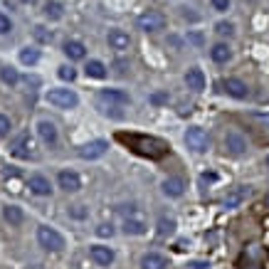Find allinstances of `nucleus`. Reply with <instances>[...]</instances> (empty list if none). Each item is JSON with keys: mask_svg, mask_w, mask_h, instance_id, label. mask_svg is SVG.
Returning a JSON list of instances; mask_svg holds the SVG:
<instances>
[{"mask_svg": "<svg viewBox=\"0 0 269 269\" xmlns=\"http://www.w3.org/2000/svg\"><path fill=\"white\" fill-rule=\"evenodd\" d=\"M119 141L129 143V148L136 151L138 156H146V158H163L168 153V143L163 138H156V136H126L119 134Z\"/></svg>", "mask_w": 269, "mask_h": 269, "instance_id": "1", "label": "nucleus"}, {"mask_svg": "<svg viewBox=\"0 0 269 269\" xmlns=\"http://www.w3.org/2000/svg\"><path fill=\"white\" fill-rule=\"evenodd\" d=\"M37 242H40V247H45L47 252L64 250V237L55 227H47V225H40L37 227Z\"/></svg>", "mask_w": 269, "mask_h": 269, "instance_id": "2", "label": "nucleus"}, {"mask_svg": "<svg viewBox=\"0 0 269 269\" xmlns=\"http://www.w3.org/2000/svg\"><path fill=\"white\" fill-rule=\"evenodd\" d=\"M45 99H47V104H52L57 109H74L79 104V96L72 89H50Z\"/></svg>", "mask_w": 269, "mask_h": 269, "instance_id": "3", "label": "nucleus"}, {"mask_svg": "<svg viewBox=\"0 0 269 269\" xmlns=\"http://www.w3.org/2000/svg\"><path fill=\"white\" fill-rule=\"evenodd\" d=\"M185 146L195 151V153H205L208 148H210V138L208 134L200 129V126H190L188 131H185Z\"/></svg>", "mask_w": 269, "mask_h": 269, "instance_id": "4", "label": "nucleus"}, {"mask_svg": "<svg viewBox=\"0 0 269 269\" xmlns=\"http://www.w3.org/2000/svg\"><path fill=\"white\" fill-rule=\"evenodd\" d=\"M136 25H138V30H143V32H156V30H163L166 18H163L158 10H146V13L138 15Z\"/></svg>", "mask_w": 269, "mask_h": 269, "instance_id": "5", "label": "nucleus"}, {"mask_svg": "<svg viewBox=\"0 0 269 269\" xmlns=\"http://www.w3.org/2000/svg\"><path fill=\"white\" fill-rule=\"evenodd\" d=\"M109 151V141H104V138H96V141H89V143H84V146H79V158H84V161H96V158H101V156Z\"/></svg>", "mask_w": 269, "mask_h": 269, "instance_id": "6", "label": "nucleus"}, {"mask_svg": "<svg viewBox=\"0 0 269 269\" xmlns=\"http://www.w3.org/2000/svg\"><path fill=\"white\" fill-rule=\"evenodd\" d=\"M131 99L126 92H121V89H101L99 92V104H109V109H114V106H126Z\"/></svg>", "mask_w": 269, "mask_h": 269, "instance_id": "7", "label": "nucleus"}, {"mask_svg": "<svg viewBox=\"0 0 269 269\" xmlns=\"http://www.w3.org/2000/svg\"><path fill=\"white\" fill-rule=\"evenodd\" d=\"M225 148H227L232 156H242L247 151V138L242 136V131L232 129V131H227V136H225Z\"/></svg>", "mask_w": 269, "mask_h": 269, "instance_id": "8", "label": "nucleus"}, {"mask_svg": "<svg viewBox=\"0 0 269 269\" xmlns=\"http://www.w3.org/2000/svg\"><path fill=\"white\" fill-rule=\"evenodd\" d=\"M57 183H59V188L67 193H77L79 188H82V178H79L74 171H59Z\"/></svg>", "mask_w": 269, "mask_h": 269, "instance_id": "9", "label": "nucleus"}, {"mask_svg": "<svg viewBox=\"0 0 269 269\" xmlns=\"http://www.w3.org/2000/svg\"><path fill=\"white\" fill-rule=\"evenodd\" d=\"M250 195V185H237V188H232L227 195H225V200H222V208H237V205H242V200Z\"/></svg>", "mask_w": 269, "mask_h": 269, "instance_id": "10", "label": "nucleus"}, {"mask_svg": "<svg viewBox=\"0 0 269 269\" xmlns=\"http://www.w3.org/2000/svg\"><path fill=\"white\" fill-rule=\"evenodd\" d=\"M27 188L40 195V198H47V195H52V183L45 178V175H30V180H27Z\"/></svg>", "mask_w": 269, "mask_h": 269, "instance_id": "11", "label": "nucleus"}, {"mask_svg": "<svg viewBox=\"0 0 269 269\" xmlns=\"http://www.w3.org/2000/svg\"><path fill=\"white\" fill-rule=\"evenodd\" d=\"M89 254H92V259H94L99 267H109L114 262V250L111 247H104V245H94L89 250Z\"/></svg>", "mask_w": 269, "mask_h": 269, "instance_id": "12", "label": "nucleus"}, {"mask_svg": "<svg viewBox=\"0 0 269 269\" xmlns=\"http://www.w3.org/2000/svg\"><path fill=\"white\" fill-rule=\"evenodd\" d=\"M37 134H40V138H42L45 146H55V143H57V126H55L52 121H40Z\"/></svg>", "mask_w": 269, "mask_h": 269, "instance_id": "13", "label": "nucleus"}, {"mask_svg": "<svg viewBox=\"0 0 269 269\" xmlns=\"http://www.w3.org/2000/svg\"><path fill=\"white\" fill-rule=\"evenodd\" d=\"M185 84H188V89H193V92H203L205 89V74H203V69L190 67L188 74H185Z\"/></svg>", "mask_w": 269, "mask_h": 269, "instance_id": "14", "label": "nucleus"}, {"mask_svg": "<svg viewBox=\"0 0 269 269\" xmlns=\"http://www.w3.org/2000/svg\"><path fill=\"white\" fill-rule=\"evenodd\" d=\"M168 267V259L158 252H148L141 257V269H166Z\"/></svg>", "mask_w": 269, "mask_h": 269, "instance_id": "15", "label": "nucleus"}, {"mask_svg": "<svg viewBox=\"0 0 269 269\" xmlns=\"http://www.w3.org/2000/svg\"><path fill=\"white\" fill-rule=\"evenodd\" d=\"M225 92L235 96V99H247L250 96V89H247V84L242 79H227L225 82Z\"/></svg>", "mask_w": 269, "mask_h": 269, "instance_id": "16", "label": "nucleus"}, {"mask_svg": "<svg viewBox=\"0 0 269 269\" xmlns=\"http://www.w3.org/2000/svg\"><path fill=\"white\" fill-rule=\"evenodd\" d=\"M109 45H111L114 50H129L131 37H129V32H124V30H109Z\"/></svg>", "mask_w": 269, "mask_h": 269, "instance_id": "17", "label": "nucleus"}, {"mask_svg": "<svg viewBox=\"0 0 269 269\" xmlns=\"http://www.w3.org/2000/svg\"><path fill=\"white\" fill-rule=\"evenodd\" d=\"M13 153L18 156V158H32V138L25 134V136H20L18 138V143L13 146Z\"/></svg>", "mask_w": 269, "mask_h": 269, "instance_id": "18", "label": "nucleus"}, {"mask_svg": "<svg viewBox=\"0 0 269 269\" xmlns=\"http://www.w3.org/2000/svg\"><path fill=\"white\" fill-rule=\"evenodd\" d=\"M161 188H163V193H166L168 198H180V195L185 193V185H183L180 178H166Z\"/></svg>", "mask_w": 269, "mask_h": 269, "instance_id": "19", "label": "nucleus"}, {"mask_svg": "<svg viewBox=\"0 0 269 269\" xmlns=\"http://www.w3.org/2000/svg\"><path fill=\"white\" fill-rule=\"evenodd\" d=\"M64 55L69 59H84L87 57V47H84L82 42H77V40H69V42L64 45Z\"/></svg>", "mask_w": 269, "mask_h": 269, "instance_id": "20", "label": "nucleus"}, {"mask_svg": "<svg viewBox=\"0 0 269 269\" xmlns=\"http://www.w3.org/2000/svg\"><path fill=\"white\" fill-rule=\"evenodd\" d=\"M84 72H87V77H92V79L106 77V67H104V62H99V59H89L87 67H84Z\"/></svg>", "mask_w": 269, "mask_h": 269, "instance_id": "21", "label": "nucleus"}, {"mask_svg": "<svg viewBox=\"0 0 269 269\" xmlns=\"http://www.w3.org/2000/svg\"><path fill=\"white\" fill-rule=\"evenodd\" d=\"M210 57L215 59L217 64H222V62H227V59L232 57V50L225 45V42H217V45L210 50Z\"/></svg>", "mask_w": 269, "mask_h": 269, "instance_id": "22", "label": "nucleus"}, {"mask_svg": "<svg viewBox=\"0 0 269 269\" xmlns=\"http://www.w3.org/2000/svg\"><path fill=\"white\" fill-rule=\"evenodd\" d=\"M124 232L126 235H143L146 232V222L138 217H126L124 220Z\"/></svg>", "mask_w": 269, "mask_h": 269, "instance_id": "23", "label": "nucleus"}, {"mask_svg": "<svg viewBox=\"0 0 269 269\" xmlns=\"http://www.w3.org/2000/svg\"><path fill=\"white\" fill-rule=\"evenodd\" d=\"M156 230L161 237H168V235H173L175 232V220L173 217H168V215H163V217H158V225H156Z\"/></svg>", "mask_w": 269, "mask_h": 269, "instance_id": "24", "label": "nucleus"}, {"mask_svg": "<svg viewBox=\"0 0 269 269\" xmlns=\"http://www.w3.org/2000/svg\"><path fill=\"white\" fill-rule=\"evenodd\" d=\"M45 15L50 20H62V15H64L62 3H57V0H47V3H45Z\"/></svg>", "mask_w": 269, "mask_h": 269, "instance_id": "25", "label": "nucleus"}, {"mask_svg": "<svg viewBox=\"0 0 269 269\" xmlns=\"http://www.w3.org/2000/svg\"><path fill=\"white\" fill-rule=\"evenodd\" d=\"M3 217L10 222V225H20L22 220H25V215H22V210L20 208H15V205H8L5 210H3Z\"/></svg>", "mask_w": 269, "mask_h": 269, "instance_id": "26", "label": "nucleus"}, {"mask_svg": "<svg viewBox=\"0 0 269 269\" xmlns=\"http://www.w3.org/2000/svg\"><path fill=\"white\" fill-rule=\"evenodd\" d=\"M0 79H3L8 87H15L20 82V74H18V69H13V67H0Z\"/></svg>", "mask_w": 269, "mask_h": 269, "instance_id": "27", "label": "nucleus"}, {"mask_svg": "<svg viewBox=\"0 0 269 269\" xmlns=\"http://www.w3.org/2000/svg\"><path fill=\"white\" fill-rule=\"evenodd\" d=\"M37 59H40V52L35 47H25V50L20 52V62H22V64H37Z\"/></svg>", "mask_w": 269, "mask_h": 269, "instance_id": "28", "label": "nucleus"}, {"mask_svg": "<svg viewBox=\"0 0 269 269\" xmlns=\"http://www.w3.org/2000/svg\"><path fill=\"white\" fill-rule=\"evenodd\" d=\"M32 32H35V40H37V42H42V45H50V42L55 40L52 30H47V27H42V25H37Z\"/></svg>", "mask_w": 269, "mask_h": 269, "instance_id": "29", "label": "nucleus"}, {"mask_svg": "<svg viewBox=\"0 0 269 269\" xmlns=\"http://www.w3.org/2000/svg\"><path fill=\"white\" fill-rule=\"evenodd\" d=\"M215 32H217V35H227V37H230L232 32H235V25H232V22H217V25H215Z\"/></svg>", "mask_w": 269, "mask_h": 269, "instance_id": "30", "label": "nucleus"}, {"mask_svg": "<svg viewBox=\"0 0 269 269\" xmlns=\"http://www.w3.org/2000/svg\"><path fill=\"white\" fill-rule=\"evenodd\" d=\"M59 79H64V82H74L77 79V72L72 69V67H59Z\"/></svg>", "mask_w": 269, "mask_h": 269, "instance_id": "31", "label": "nucleus"}, {"mask_svg": "<svg viewBox=\"0 0 269 269\" xmlns=\"http://www.w3.org/2000/svg\"><path fill=\"white\" fill-rule=\"evenodd\" d=\"M10 129H13L10 119H8L5 114H0V138H3V136H8V134H10Z\"/></svg>", "mask_w": 269, "mask_h": 269, "instance_id": "32", "label": "nucleus"}, {"mask_svg": "<svg viewBox=\"0 0 269 269\" xmlns=\"http://www.w3.org/2000/svg\"><path fill=\"white\" fill-rule=\"evenodd\" d=\"M13 30V22H10V18H5L3 13H0V35H8Z\"/></svg>", "mask_w": 269, "mask_h": 269, "instance_id": "33", "label": "nucleus"}, {"mask_svg": "<svg viewBox=\"0 0 269 269\" xmlns=\"http://www.w3.org/2000/svg\"><path fill=\"white\" fill-rule=\"evenodd\" d=\"M96 235H99V237H111V235H114V227L106 225V222H101V225L96 227Z\"/></svg>", "mask_w": 269, "mask_h": 269, "instance_id": "34", "label": "nucleus"}, {"mask_svg": "<svg viewBox=\"0 0 269 269\" xmlns=\"http://www.w3.org/2000/svg\"><path fill=\"white\" fill-rule=\"evenodd\" d=\"M212 8L215 10H220V13H225V10H230V0H210Z\"/></svg>", "mask_w": 269, "mask_h": 269, "instance_id": "35", "label": "nucleus"}, {"mask_svg": "<svg viewBox=\"0 0 269 269\" xmlns=\"http://www.w3.org/2000/svg\"><path fill=\"white\" fill-rule=\"evenodd\" d=\"M72 215H74V217H79V220H82V217H87V210H84V208H82V205H74V208H72Z\"/></svg>", "mask_w": 269, "mask_h": 269, "instance_id": "36", "label": "nucleus"}, {"mask_svg": "<svg viewBox=\"0 0 269 269\" xmlns=\"http://www.w3.org/2000/svg\"><path fill=\"white\" fill-rule=\"evenodd\" d=\"M166 99H168L166 94H153V96H151V101H153V104H161V101H166Z\"/></svg>", "mask_w": 269, "mask_h": 269, "instance_id": "37", "label": "nucleus"}, {"mask_svg": "<svg viewBox=\"0 0 269 269\" xmlns=\"http://www.w3.org/2000/svg\"><path fill=\"white\" fill-rule=\"evenodd\" d=\"M212 180H217L215 173H203V183H212Z\"/></svg>", "mask_w": 269, "mask_h": 269, "instance_id": "38", "label": "nucleus"}, {"mask_svg": "<svg viewBox=\"0 0 269 269\" xmlns=\"http://www.w3.org/2000/svg\"><path fill=\"white\" fill-rule=\"evenodd\" d=\"M205 267H208L205 262H195V264H193V269H205Z\"/></svg>", "mask_w": 269, "mask_h": 269, "instance_id": "39", "label": "nucleus"}, {"mask_svg": "<svg viewBox=\"0 0 269 269\" xmlns=\"http://www.w3.org/2000/svg\"><path fill=\"white\" fill-rule=\"evenodd\" d=\"M20 3H27V5H32V3H37V0H20Z\"/></svg>", "mask_w": 269, "mask_h": 269, "instance_id": "40", "label": "nucleus"}, {"mask_svg": "<svg viewBox=\"0 0 269 269\" xmlns=\"http://www.w3.org/2000/svg\"><path fill=\"white\" fill-rule=\"evenodd\" d=\"M267 205H269V193H267Z\"/></svg>", "mask_w": 269, "mask_h": 269, "instance_id": "41", "label": "nucleus"}, {"mask_svg": "<svg viewBox=\"0 0 269 269\" xmlns=\"http://www.w3.org/2000/svg\"><path fill=\"white\" fill-rule=\"evenodd\" d=\"M267 163H269V158H267Z\"/></svg>", "mask_w": 269, "mask_h": 269, "instance_id": "42", "label": "nucleus"}]
</instances>
